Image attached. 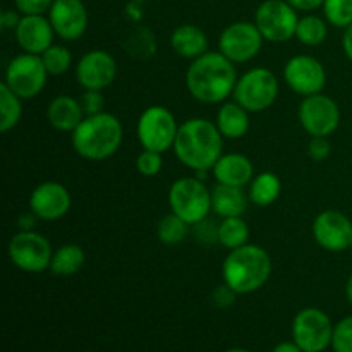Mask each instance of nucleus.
I'll use <instances>...</instances> for the list:
<instances>
[{"instance_id": "15", "label": "nucleus", "mask_w": 352, "mask_h": 352, "mask_svg": "<svg viewBox=\"0 0 352 352\" xmlns=\"http://www.w3.org/2000/svg\"><path fill=\"white\" fill-rule=\"evenodd\" d=\"M313 237L322 250L342 253L352 248V222L339 210H325L313 220Z\"/></svg>"}, {"instance_id": "28", "label": "nucleus", "mask_w": 352, "mask_h": 352, "mask_svg": "<svg viewBox=\"0 0 352 352\" xmlns=\"http://www.w3.org/2000/svg\"><path fill=\"white\" fill-rule=\"evenodd\" d=\"M23 117V98L17 96L6 82H0V131L9 133Z\"/></svg>"}, {"instance_id": "44", "label": "nucleus", "mask_w": 352, "mask_h": 352, "mask_svg": "<svg viewBox=\"0 0 352 352\" xmlns=\"http://www.w3.org/2000/svg\"><path fill=\"white\" fill-rule=\"evenodd\" d=\"M274 352H302V351L296 342H280L277 347H275Z\"/></svg>"}, {"instance_id": "32", "label": "nucleus", "mask_w": 352, "mask_h": 352, "mask_svg": "<svg viewBox=\"0 0 352 352\" xmlns=\"http://www.w3.org/2000/svg\"><path fill=\"white\" fill-rule=\"evenodd\" d=\"M41 60H43L45 67H47L50 76H62L71 69L72 65V55L67 47L64 45H52L50 48L41 54Z\"/></svg>"}, {"instance_id": "21", "label": "nucleus", "mask_w": 352, "mask_h": 352, "mask_svg": "<svg viewBox=\"0 0 352 352\" xmlns=\"http://www.w3.org/2000/svg\"><path fill=\"white\" fill-rule=\"evenodd\" d=\"M85 117L81 102L74 96L58 95L47 107L48 124L60 133H74Z\"/></svg>"}, {"instance_id": "34", "label": "nucleus", "mask_w": 352, "mask_h": 352, "mask_svg": "<svg viewBox=\"0 0 352 352\" xmlns=\"http://www.w3.org/2000/svg\"><path fill=\"white\" fill-rule=\"evenodd\" d=\"M332 347L336 352H352V316L340 320L333 327Z\"/></svg>"}, {"instance_id": "11", "label": "nucleus", "mask_w": 352, "mask_h": 352, "mask_svg": "<svg viewBox=\"0 0 352 352\" xmlns=\"http://www.w3.org/2000/svg\"><path fill=\"white\" fill-rule=\"evenodd\" d=\"M302 129L311 138H329L340 126V109L333 98L323 93L302 98L298 109Z\"/></svg>"}, {"instance_id": "37", "label": "nucleus", "mask_w": 352, "mask_h": 352, "mask_svg": "<svg viewBox=\"0 0 352 352\" xmlns=\"http://www.w3.org/2000/svg\"><path fill=\"white\" fill-rule=\"evenodd\" d=\"M332 153L329 138H311L308 144V155L313 162H325Z\"/></svg>"}, {"instance_id": "26", "label": "nucleus", "mask_w": 352, "mask_h": 352, "mask_svg": "<svg viewBox=\"0 0 352 352\" xmlns=\"http://www.w3.org/2000/svg\"><path fill=\"white\" fill-rule=\"evenodd\" d=\"M86 254L79 244H62L54 251L52 263L48 270L57 277H72L85 267Z\"/></svg>"}, {"instance_id": "2", "label": "nucleus", "mask_w": 352, "mask_h": 352, "mask_svg": "<svg viewBox=\"0 0 352 352\" xmlns=\"http://www.w3.org/2000/svg\"><path fill=\"white\" fill-rule=\"evenodd\" d=\"M172 150L189 170H212L223 155V136L215 122L195 117L179 126Z\"/></svg>"}, {"instance_id": "25", "label": "nucleus", "mask_w": 352, "mask_h": 352, "mask_svg": "<svg viewBox=\"0 0 352 352\" xmlns=\"http://www.w3.org/2000/svg\"><path fill=\"white\" fill-rule=\"evenodd\" d=\"M282 192V181L274 172H260L253 177V181L248 186V196L253 205L270 206L278 199Z\"/></svg>"}, {"instance_id": "6", "label": "nucleus", "mask_w": 352, "mask_h": 352, "mask_svg": "<svg viewBox=\"0 0 352 352\" xmlns=\"http://www.w3.org/2000/svg\"><path fill=\"white\" fill-rule=\"evenodd\" d=\"M232 96L250 113L268 110L278 96L277 76L267 67L250 69L239 76Z\"/></svg>"}, {"instance_id": "42", "label": "nucleus", "mask_w": 352, "mask_h": 352, "mask_svg": "<svg viewBox=\"0 0 352 352\" xmlns=\"http://www.w3.org/2000/svg\"><path fill=\"white\" fill-rule=\"evenodd\" d=\"M38 217L34 215L33 212H28V213H23V215H19V219H17V229L19 230H34V227H36V222H38Z\"/></svg>"}, {"instance_id": "23", "label": "nucleus", "mask_w": 352, "mask_h": 352, "mask_svg": "<svg viewBox=\"0 0 352 352\" xmlns=\"http://www.w3.org/2000/svg\"><path fill=\"white\" fill-rule=\"evenodd\" d=\"M248 203L251 201L244 188L217 184L212 189V212L222 219L243 217L248 210Z\"/></svg>"}, {"instance_id": "38", "label": "nucleus", "mask_w": 352, "mask_h": 352, "mask_svg": "<svg viewBox=\"0 0 352 352\" xmlns=\"http://www.w3.org/2000/svg\"><path fill=\"white\" fill-rule=\"evenodd\" d=\"M195 234L198 237V241H201L203 244H213L219 243V226L215 222H212L210 219L201 220L199 223H196Z\"/></svg>"}, {"instance_id": "5", "label": "nucleus", "mask_w": 352, "mask_h": 352, "mask_svg": "<svg viewBox=\"0 0 352 352\" xmlns=\"http://www.w3.org/2000/svg\"><path fill=\"white\" fill-rule=\"evenodd\" d=\"M170 212L181 217L189 226L208 219L212 212V191L198 177H181L168 189Z\"/></svg>"}, {"instance_id": "4", "label": "nucleus", "mask_w": 352, "mask_h": 352, "mask_svg": "<svg viewBox=\"0 0 352 352\" xmlns=\"http://www.w3.org/2000/svg\"><path fill=\"white\" fill-rule=\"evenodd\" d=\"M272 258L256 244H244L229 251L222 263L223 284L229 285L237 296L251 294L263 287L272 275Z\"/></svg>"}, {"instance_id": "17", "label": "nucleus", "mask_w": 352, "mask_h": 352, "mask_svg": "<svg viewBox=\"0 0 352 352\" xmlns=\"http://www.w3.org/2000/svg\"><path fill=\"white\" fill-rule=\"evenodd\" d=\"M72 205L71 192L64 184L47 181L31 191L30 210L41 222H55L64 219Z\"/></svg>"}, {"instance_id": "7", "label": "nucleus", "mask_w": 352, "mask_h": 352, "mask_svg": "<svg viewBox=\"0 0 352 352\" xmlns=\"http://www.w3.org/2000/svg\"><path fill=\"white\" fill-rule=\"evenodd\" d=\"M177 131L179 124L174 113L162 105H151L144 109L136 124L138 141L143 150L158 151V153H165L174 148Z\"/></svg>"}, {"instance_id": "13", "label": "nucleus", "mask_w": 352, "mask_h": 352, "mask_svg": "<svg viewBox=\"0 0 352 352\" xmlns=\"http://www.w3.org/2000/svg\"><path fill=\"white\" fill-rule=\"evenodd\" d=\"M265 38L254 23L236 21L223 28L219 38V52L226 55L232 64L251 62L261 52Z\"/></svg>"}, {"instance_id": "10", "label": "nucleus", "mask_w": 352, "mask_h": 352, "mask_svg": "<svg viewBox=\"0 0 352 352\" xmlns=\"http://www.w3.org/2000/svg\"><path fill=\"white\" fill-rule=\"evenodd\" d=\"M48 76L50 74L41 60V55L23 52L7 64L3 82L17 96L23 100H31L43 91Z\"/></svg>"}, {"instance_id": "43", "label": "nucleus", "mask_w": 352, "mask_h": 352, "mask_svg": "<svg viewBox=\"0 0 352 352\" xmlns=\"http://www.w3.org/2000/svg\"><path fill=\"white\" fill-rule=\"evenodd\" d=\"M342 48L346 57L352 62V24L349 28L344 30V36H342Z\"/></svg>"}, {"instance_id": "35", "label": "nucleus", "mask_w": 352, "mask_h": 352, "mask_svg": "<svg viewBox=\"0 0 352 352\" xmlns=\"http://www.w3.org/2000/svg\"><path fill=\"white\" fill-rule=\"evenodd\" d=\"M85 116H96V113L105 112V96L98 89H85V93L79 98Z\"/></svg>"}, {"instance_id": "22", "label": "nucleus", "mask_w": 352, "mask_h": 352, "mask_svg": "<svg viewBox=\"0 0 352 352\" xmlns=\"http://www.w3.org/2000/svg\"><path fill=\"white\" fill-rule=\"evenodd\" d=\"M170 47L179 57L195 60L208 52V36L196 24H181L172 31Z\"/></svg>"}, {"instance_id": "12", "label": "nucleus", "mask_w": 352, "mask_h": 352, "mask_svg": "<svg viewBox=\"0 0 352 352\" xmlns=\"http://www.w3.org/2000/svg\"><path fill=\"white\" fill-rule=\"evenodd\" d=\"M333 323L325 311L305 308L292 322V339L302 352H323L332 346Z\"/></svg>"}, {"instance_id": "30", "label": "nucleus", "mask_w": 352, "mask_h": 352, "mask_svg": "<svg viewBox=\"0 0 352 352\" xmlns=\"http://www.w3.org/2000/svg\"><path fill=\"white\" fill-rule=\"evenodd\" d=\"M189 223L177 217L175 213H167L162 217L160 222L157 226V237L162 244L165 246H175V244L182 243L189 234Z\"/></svg>"}, {"instance_id": "41", "label": "nucleus", "mask_w": 352, "mask_h": 352, "mask_svg": "<svg viewBox=\"0 0 352 352\" xmlns=\"http://www.w3.org/2000/svg\"><path fill=\"white\" fill-rule=\"evenodd\" d=\"M296 10H302V12H313V10L323 7L325 0H287Z\"/></svg>"}, {"instance_id": "19", "label": "nucleus", "mask_w": 352, "mask_h": 352, "mask_svg": "<svg viewBox=\"0 0 352 352\" xmlns=\"http://www.w3.org/2000/svg\"><path fill=\"white\" fill-rule=\"evenodd\" d=\"M16 41L26 54L41 55L54 45L55 31L52 23L45 16H23L16 31Z\"/></svg>"}, {"instance_id": "9", "label": "nucleus", "mask_w": 352, "mask_h": 352, "mask_svg": "<svg viewBox=\"0 0 352 352\" xmlns=\"http://www.w3.org/2000/svg\"><path fill=\"white\" fill-rule=\"evenodd\" d=\"M254 24L265 41L285 43L296 38L299 16L287 0H265L254 12Z\"/></svg>"}, {"instance_id": "27", "label": "nucleus", "mask_w": 352, "mask_h": 352, "mask_svg": "<svg viewBox=\"0 0 352 352\" xmlns=\"http://www.w3.org/2000/svg\"><path fill=\"white\" fill-rule=\"evenodd\" d=\"M329 36V23L325 17H320L316 14H306L299 17L296 38L299 43L305 47H320Z\"/></svg>"}, {"instance_id": "47", "label": "nucleus", "mask_w": 352, "mask_h": 352, "mask_svg": "<svg viewBox=\"0 0 352 352\" xmlns=\"http://www.w3.org/2000/svg\"><path fill=\"white\" fill-rule=\"evenodd\" d=\"M351 253H352V248H351Z\"/></svg>"}, {"instance_id": "24", "label": "nucleus", "mask_w": 352, "mask_h": 352, "mask_svg": "<svg viewBox=\"0 0 352 352\" xmlns=\"http://www.w3.org/2000/svg\"><path fill=\"white\" fill-rule=\"evenodd\" d=\"M217 127L227 140H241L250 131V112L239 103L223 102L217 110Z\"/></svg>"}, {"instance_id": "8", "label": "nucleus", "mask_w": 352, "mask_h": 352, "mask_svg": "<svg viewBox=\"0 0 352 352\" xmlns=\"http://www.w3.org/2000/svg\"><path fill=\"white\" fill-rule=\"evenodd\" d=\"M7 253L14 267L28 274H40L50 268L54 256L50 241L34 230H19L14 234L7 246Z\"/></svg>"}, {"instance_id": "29", "label": "nucleus", "mask_w": 352, "mask_h": 352, "mask_svg": "<svg viewBox=\"0 0 352 352\" xmlns=\"http://www.w3.org/2000/svg\"><path fill=\"white\" fill-rule=\"evenodd\" d=\"M219 243L229 251L250 243V226L243 217H229L219 223Z\"/></svg>"}, {"instance_id": "40", "label": "nucleus", "mask_w": 352, "mask_h": 352, "mask_svg": "<svg viewBox=\"0 0 352 352\" xmlns=\"http://www.w3.org/2000/svg\"><path fill=\"white\" fill-rule=\"evenodd\" d=\"M21 17L23 16H19L17 10H3V12L0 14V28H2L3 31H16Z\"/></svg>"}, {"instance_id": "31", "label": "nucleus", "mask_w": 352, "mask_h": 352, "mask_svg": "<svg viewBox=\"0 0 352 352\" xmlns=\"http://www.w3.org/2000/svg\"><path fill=\"white\" fill-rule=\"evenodd\" d=\"M322 9L330 26L346 30L352 24V0H325Z\"/></svg>"}, {"instance_id": "46", "label": "nucleus", "mask_w": 352, "mask_h": 352, "mask_svg": "<svg viewBox=\"0 0 352 352\" xmlns=\"http://www.w3.org/2000/svg\"><path fill=\"white\" fill-rule=\"evenodd\" d=\"M226 352H253V351H248V349H229Z\"/></svg>"}, {"instance_id": "33", "label": "nucleus", "mask_w": 352, "mask_h": 352, "mask_svg": "<svg viewBox=\"0 0 352 352\" xmlns=\"http://www.w3.org/2000/svg\"><path fill=\"white\" fill-rule=\"evenodd\" d=\"M162 155L158 151H150L143 150L136 158V168L141 175L144 177H155V175L160 174L162 167H164V160H162Z\"/></svg>"}, {"instance_id": "16", "label": "nucleus", "mask_w": 352, "mask_h": 352, "mask_svg": "<svg viewBox=\"0 0 352 352\" xmlns=\"http://www.w3.org/2000/svg\"><path fill=\"white\" fill-rule=\"evenodd\" d=\"M76 81L82 89L103 91L117 76V62L109 52L89 50L76 64Z\"/></svg>"}, {"instance_id": "18", "label": "nucleus", "mask_w": 352, "mask_h": 352, "mask_svg": "<svg viewBox=\"0 0 352 352\" xmlns=\"http://www.w3.org/2000/svg\"><path fill=\"white\" fill-rule=\"evenodd\" d=\"M48 19L64 41H78L88 30V10L81 0H54Z\"/></svg>"}, {"instance_id": "14", "label": "nucleus", "mask_w": 352, "mask_h": 352, "mask_svg": "<svg viewBox=\"0 0 352 352\" xmlns=\"http://www.w3.org/2000/svg\"><path fill=\"white\" fill-rule=\"evenodd\" d=\"M284 81L296 95L309 96L322 93L327 85V71L311 55H294L284 65Z\"/></svg>"}, {"instance_id": "20", "label": "nucleus", "mask_w": 352, "mask_h": 352, "mask_svg": "<svg viewBox=\"0 0 352 352\" xmlns=\"http://www.w3.org/2000/svg\"><path fill=\"white\" fill-rule=\"evenodd\" d=\"M212 172L217 184L236 186V188H246L256 175L253 162L243 153L222 155L213 165Z\"/></svg>"}, {"instance_id": "3", "label": "nucleus", "mask_w": 352, "mask_h": 352, "mask_svg": "<svg viewBox=\"0 0 352 352\" xmlns=\"http://www.w3.org/2000/svg\"><path fill=\"white\" fill-rule=\"evenodd\" d=\"M122 141V124L109 112L86 116L74 133H71V143L76 153L91 162H102L113 157Z\"/></svg>"}, {"instance_id": "39", "label": "nucleus", "mask_w": 352, "mask_h": 352, "mask_svg": "<svg viewBox=\"0 0 352 352\" xmlns=\"http://www.w3.org/2000/svg\"><path fill=\"white\" fill-rule=\"evenodd\" d=\"M236 296L237 294L229 287V285L222 284V285H219V287L213 289L212 305L215 306V308H220V309L230 308V306L236 302Z\"/></svg>"}, {"instance_id": "1", "label": "nucleus", "mask_w": 352, "mask_h": 352, "mask_svg": "<svg viewBox=\"0 0 352 352\" xmlns=\"http://www.w3.org/2000/svg\"><path fill=\"white\" fill-rule=\"evenodd\" d=\"M237 76L236 64L220 52H206L195 58L186 71V88L189 95L201 103L217 105L232 96Z\"/></svg>"}, {"instance_id": "36", "label": "nucleus", "mask_w": 352, "mask_h": 352, "mask_svg": "<svg viewBox=\"0 0 352 352\" xmlns=\"http://www.w3.org/2000/svg\"><path fill=\"white\" fill-rule=\"evenodd\" d=\"M14 3L21 16H43L50 10L54 0H14Z\"/></svg>"}, {"instance_id": "45", "label": "nucleus", "mask_w": 352, "mask_h": 352, "mask_svg": "<svg viewBox=\"0 0 352 352\" xmlns=\"http://www.w3.org/2000/svg\"><path fill=\"white\" fill-rule=\"evenodd\" d=\"M346 298H347V301H349L352 305V274L346 282Z\"/></svg>"}]
</instances>
